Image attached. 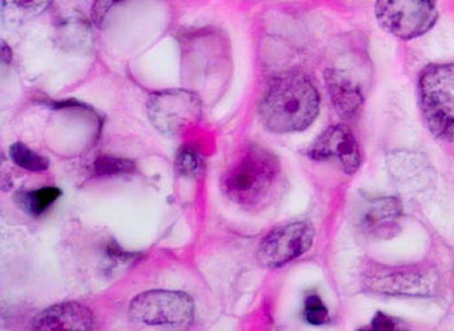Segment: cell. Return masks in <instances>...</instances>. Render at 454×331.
Returning a JSON list of instances; mask_svg holds the SVG:
<instances>
[{
  "instance_id": "obj_1",
  "label": "cell",
  "mask_w": 454,
  "mask_h": 331,
  "mask_svg": "<svg viewBox=\"0 0 454 331\" xmlns=\"http://www.w3.org/2000/svg\"><path fill=\"white\" fill-rule=\"evenodd\" d=\"M318 112V91L304 75L296 72L274 77L260 103L263 125L274 133L305 130L315 122Z\"/></svg>"
},
{
  "instance_id": "obj_2",
  "label": "cell",
  "mask_w": 454,
  "mask_h": 331,
  "mask_svg": "<svg viewBox=\"0 0 454 331\" xmlns=\"http://www.w3.org/2000/svg\"><path fill=\"white\" fill-rule=\"evenodd\" d=\"M279 179L280 164L277 156L262 147H249L227 168L221 187L234 203L259 207L270 198Z\"/></svg>"
},
{
  "instance_id": "obj_3",
  "label": "cell",
  "mask_w": 454,
  "mask_h": 331,
  "mask_svg": "<svg viewBox=\"0 0 454 331\" xmlns=\"http://www.w3.org/2000/svg\"><path fill=\"white\" fill-rule=\"evenodd\" d=\"M420 106L431 133L454 138V64L431 66L419 83Z\"/></svg>"
},
{
  "instance_id": "obj_4",
  "label": "cell",
  "mask_w": 454,
  "mask_h": 331,
  "mask_svg": "<svg viewBox=\"0 0 454 331\" xmlns=\"http://www.w3.org/2000/svg\"><path fill=\"white\" fill-rule=\"evenodd\" d=\"M130 316L147 327H186L192 324L195 304L182 291H145L131 300Z\"/></svg>"
},
{
  "instance_id": "obj_5",
  "label": "cell",
  "mask_w": 454,
  "mask_h": 331,
  "mask_svg": "<svg viewBox=\"0 0 454 331\" xmlns=\"http://www.w3.org/2000/svg\"><path fill=\"white\" fill-rule=\"evenodd\" d=\"M148 116L160 133L176 137L187 133L201 117V102L189 90H162L150 95Z\"/></svg>"
},
{
  "instance_id": "obj_6",
  "label": "cell",
  "mask_w": 454,
  "mask_h": 331,
  "mask_svg": "<svg viewBox=\"0 0 454 331\" xmlns=\"http://www.w3.org/2000/svg\"><path fill=\"white\" fill-rule=\"evenodd\" d=\"M375 12L380 27L402 39L425 35L437 20L436 0H377Z\"/></svg>"
},
{
  "instance_id": "obj_7",
  "label": "cell",
  "mask_w": 454,
  "mask_h": 331,
  "mask_svg": "<svg viewBox=\"0 0 454 331\" xmlns=\"http://www.w3.org/2000/svg\"><path fill=\"white\" fill-rule=\"evenodd\" d=\"M315 227L305 221L276 227L263 238L257 252V260L265 268H279L294 262L312 247Z\"/></svg>"
},
{
  "instance_id": "obj_8",
  "label": "cell",
  "mask_w": 454,
  "mask_h": 331,
  "mask_svg": "<svg viewBox=\"0 0 454 331\" xmlns=\"http://www.w3.org/2000/svg\"><path fill=\"white\" fill-rule=\"evenodd\" d=\"M308 156L313 160L338 159L348 175L357 172L361 165V154L357 140L344 125L327 128L310 145Z\"/></svg>"
},
{
  "instance_id": "obj_9",
  "label": "cell",
  "mask_w": 454,
  "mask_h": 331,
  "mask_svg": "<svg viewBox=\"0 0 454 331\" xmlns=\"http://www.w3.org/2000/svg\"><path fill=\"white\" fill-rule=\"evenodd\" d=\"M402 213V201L394 196L364 198L357 209V224L367 234L387 237L396 230Z\"/></svg>"
},
{
  "instance_id": "obj_10",
  "label": "cell",
  "mask_w": 454,
  "mask_h": 331,
  "mask_svg": "<svg viewBox=\"0 0 454 331\" xmlns=\"http://www.w3.org/2000/svg\"><path fill=\"white\" fill-rule=\"evenodd\" d=\"M94 314L80 303H60L47 308L32 322V329L42 331L94 330Z\"/></svg>"
},
{
  "instance_id": "obj_11",
  "label": "cell",
  "mask_w": 454,
  "mask_h": 331,
  "mask_svg": "<svg viewBox=\"0 0 454 331\" xmlns=\"http://www.w3.org/2000/svg\"><path fill=\"white\" fill-rule=\"evenodd\" d=\"M330 98L338 114L344 119H352L364 103V97L357 85L340 70L330 69L325 75Z\"/></svg>"
},
{
  "instance_id": "obj_12",
  "label": "cell",
  "mask_w": 454,
  "mask_h": 331,
  "mask_svg": "<svg viewBox=\"0 0 454 331\" xmlns=\"http://www.w3.org/2000/svg\"><path fill=\"white\" fill-rule=\"evenodd\" d=\"M370 283L372 290L391 296H428L433 291V282L414 272H395Z\"/></svg>"
},
{
  "instance_id": "obj_13",
  "label": "cell",
  "mask_w": 454,
  "mask_h": 331,
  "mask_svg": "<svg viewBox=\"0 0 454 331\" xmlns=\"http://www.w3.org/2000/svg\"><path fill=\"white\" fill-rule=\"evenodd\" d=\"M61 195L58 187H43L35 192H21L15 195L16 204L27 215L39 216Z\"/></svg>"
},
{
  "instance_id": "obj_14",
  "label": "cell",
  "mask_w": 454,
  "mask_h": 331,
  "mask_svg": "<svg viewBox=\"0 0 454 331\" xmlns=\"http://www.w3.org/2000/svg\"><path fill=\"white\" fill-rule=\"evenodd\" d=\"M10 157L18 167L32 172H44L50 167V160L47 157L38 155L21 142L11 146Z\"/></svg>"
},
{
  "instance_id": "obj_15",
  "label": "cell",
  "mask_w": 454,
  "mask_h": 331,
  "mask_svg": "<svg viewBox=\"0 0 454 331\" xmlns=\"http://www.w3.org/2000/svg\"><path fill=\"white\" fill-rule=\"evenodd\" d=\"M52 0H3V16L27 19L44 12Z\"/></svg>"
},
{
  "instance_id": "obj_16",
  "label": "cell",
  "mask_w": 454,
  "mask_h": 331,
  "mask_svg": "<svg viewBox=\"0 0 454 331\" xmlns=\"http://www.w3.org/2000/svg\"><path fill=\"white\" fill-rule=\"evenodd\" d=\"M175 167L179 175L196 178L204 172V160L196 148L182 147L176 153L175 159Z\"/></svg>"
},
{
  "instance_id": "obj_17",
  "label": "cell",
  "mask_w": 454,
  "mask_h": 331,
  "mask_svg": "<svg viewBox=\"0 0 454 331\" xmlns=\"http://www.w3.org/2000/svg\"><path fill=\"white\" fill-rule=\"evenodd\" d=\"M136 169L134 162L122 157L99 156L94 162V172L98 176H121L128 175Z\"/></svg>"
},
{
  "instance_id": "obj_18",
  "label": "cell",
  "mask_w": 454,
  "mask_h": 331,
  "mask_svg": "<svg viewBox=\"0 0 454 331\" xmlns=\"http://www.w3.org/2000/svg\"><path fill=\"white\" fill-rule=\"evenodd\" d=\"M304 317L308 324L310 325H325L330 321L326 305L316 294H312L305 299Z\"/></svg>"
},
{
  "instance_id": "obj_19",
  "label": "cell",
  "mask_w": 454,
  "mask_h": 331,
  "mask_svg": "<svg viewBox=\"0 0 454 331\" xmlns=\"http://www.w3.org/2000/svg\"><path fill=\"white\" fill-rule=\"evenodd\" d=\"M121 2H123V0H95L91 10L92 22H94L97 27H100L103 21H105L106 15H108L109 11H111V8H114V5Z\"/></svg>"
},
{
  "instance_id": "obj_20",
  "label": "cell",
  "mask_w": 454,
  "mask_h": 331,
  "mask_svg": "<svg viewBox=\"0 0 454 331\" xmlns=\"http://www.w3.org/2000/svg\"><path fill=\"white\" fill-rule=\"evenodd\" d=\"M399 327L396 319L392 317L387 316L385 313H378L375 319H372V329L380 331L396 330Z\"/></svg>"
},
{
  "instance_id": "obj_21",
  "label": "cell",
  "mask_w": 454,
  "mask_h": 331,
  "mask_svg": "<svg viewBox=\"0 0 454 331\" xmlns=\"http://www.w3.org/2000/svg\"><path fill=\"white\" fill-rule=\"evenodd\" d=\"M12 59V52H11L10 47L5 44V42H2V60L4 63H10Z\"/></svg>"
}]
</instances>
